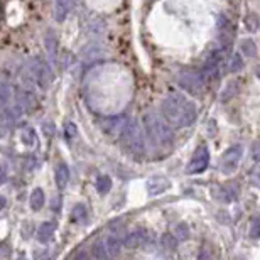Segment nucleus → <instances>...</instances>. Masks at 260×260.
<instances>
[{
    "label": "nucleus",
    "instance_id": "obj_5",
    "mask_svg": "<svg viewBox=\"0 0 260 260\" xmlns=\"http://www.w3.org/2000/svg\"><path fill=\"white\" fill-rule=\"evenodd\" d=\"M243 149L242 145H232L230 149L225 151V154L221 156V162H220V169L223 174H232L233 171L238 167L240 159H242Z\"/></svg>",
    "mask_w": 260,
    "mask_h": 260
},
{
    "label": "nucleus",
    "instance_id": "obj_1",
    "mask_svg": "<svg viewBox=\"0 0 260 260\" xmlns=\"http://www.w3.org/2000/svg\"><path fill=\"white\" fill-rule=\"evenodd\" d=\"M162 110V117L171 127L174 129H182L189 127L194 124L198 117L196 106L189 100L188 97H184L182 93H169L162 100L160 105Z\"/></svg>",
    "mask_w": 260,
    "mask_h": 260
},
{
    "label": "nucleus",
    "instance_id": "obj_4",
    "mask_svg": "<svg viewBox=\"0 0 260 260\" xmlns=\"http://www.w3.org/2000/svg\"><path fill=\"white\" fill-rule=\"evenodd\" d=\"M122 140H124V144L127 145L132 152H135V154H142L145 151L142 130H140L139 124H137L135 120H129L127 124H125L124 130H122Z\"/></svg>",
    "mask_w": 260,
    "mask_h": 260
},
{
    "label": "nucleus",
    "instance_id": "obj_27",
    "mask_svg": "<svg viewBox=\"0 0 260 260\" xmlns=\"http://www.w3.org/2000/svg\"><path fill=\"white\" fill-rule=\"evenodd\" d=\"M3 206H5V198H3L2 194H0V209H2Z\"/></svg>",
    "mask_w": 260,
    "mask_h": 260
},
{
    "label": "nucleus",
    "instance_id": "obj_10",
    "mask_svg": "<svg viewBox=\"0 0 260 260\" xmlns=\"http://www.w3.org/2000/svg\"><path fill=\"white\" fill-rule=\"evenodd\" d=\"M169 186H171V182L167 181L164 176H154V178H151L147 181V191H149V194H152V196L164 193Z\"/></svg>",
    "mask_w": 260,
    "mask_h": 260
},
{
    "label": "nucleus",
    "instance_id": "obj_14",
    "mask_svg": "<svg viewBox=\"0 0 260 260\" xmlns=\"http://www.w3.org/2000/svg\"><path fill=\"white\" fill-rule=\"evenodd\" d=\"M70 181V171H68L66 164H59L56 167V184H58L59 189H64Z\"/></svg>",
    "mask_w": 260,
    "mask_h": 260
},
{
    "label": "nucleus",
    "instance_id": "obj_6",
    "mask_svg": "<svg viewBox=\"0 0 260 260\" xmlns=\"http://www.w3.org/2000/svg\"><path fill=\"white\" fill-rule=\"evenodd\" d=\"M178 83L181 85V88H184L186 91H189L193 95H198L203 91V78L196 71H181L178 75Z\"/></svg>",
    "mask_w": 260,
    "mask_h": 260
},
{
    "label": "nucleus",
    "instance_id": "obj_24",
    "mask_svg": "<svg viewBox=\"0 0 260 260\" xmlns=\"http://www.w3.org/2000/svg\"><path fill=\"white\" fill-rule=\"evenodd\" d=\"M252 154H254V157L260 160V144H255L254 149H252Z\"/></svg>",
    "mask_w": 260,
    "mask_h": 260
},
{
    "label": "nucleus",
    "instance_id": "obj_8",
    "mask_svg": "<svg viewBox=\"0 0 260 260\" xmlns=\"http://www.w3.org/2000/svg\"><path fill=\"white\" fill-rule=\"evenodd\" d=\"M125 124H127V120L124 117H106L100 122V127L110 135H115V133H122Z\"/></svg>",
    "mask_w": 260,
    "mask_h": 260
},
{
    "label": "nucleus",
    "instance_id": "obj_25",
    "mask_svg": "<svg viewBox=\"0 0 260 260\" xmlns=\"http://www.w3.org/2000/svg\"><path fill=\"white\" fill-rule=\"evenodd\" d=\"M66 130H68V137H73L76 133V127L73 124H66Z\"/></svg>",
    "mask_w": 260,
    "mask_h": 260
},
{
    "label": "nucleus",
    "instance_id": "obj_28",
    "mask_svg": "<svg viewBox=\"0 0 260 260\" xmlns=\"http://www.w3.org/2000/svg\"><path fill=\"white\" fill-rule=\"evenodd\" d=\"M257 76H259V78H260V66L257 68Z\"/></svg>",
    "mask_w": 260,
    "mask_h": 260
},
{
    "label": "nucleus",
    "instance_id": "obj_9",
    "mask_svg": "<svg viewBox=\"0 0 260 260\" xmlns=\"http://www.w3.org/2000/svg\"><path fill=\"white\" fill-rule=\"evenodd\" d=\"M203 76L208 79H218V76H220V56L216 54H211L209 56V59L205 63V68H203Z\"/></svg>",
    "mask_w": 260,
    "mask_h": 260
},
{
    "label": "nucleus",
    "instance_id": "obj_26",
    "mask_svg": "<svg viewBox=\"0 0 260 260\" xmlns=\"http://www.w3.org/2000/svg\"><path fill=\"white\" fill-rule=\"evenodd\" d=\"M5 179H7L5 169H3V167H0V184H3V182H5Z\"/></svg>",
    "mask_w": 260,
    "mask_h": 260
},
{
    "label": "nucleus",
    "instance_id": "obj_19",
    "mask_svg": "<svg viewBox=\"0 0 260 260\" xmlns=\"http://www.w3.org/2000/svg\"><path fill=\"white\" fill-rule=\"evenodd\" d=\"M250 236L252 238H260V218H255V220L252 221Z\"/></svg>",
    "mask_w": 260,
    "mask_h": 260
},
{
    "label": "nucleus",
    "instance_id": "obj_22",
    "mask_svg": "<svg viewBox=\"0 0 260 260\" xmlns=\"http://www.w3.org/2000/svg\"><path fill=\"white\" fill-rule=\"evenodd\" d=\"M34 259L36 260H51V257H49V254L48 252H36V254H34Z\"/></svg>",
    "mask_w": 260,
    "mask_h": 260
},
{
    "label": "nucleus",
    "instance_id": "obj_12",
    "mask_svg": "<svg viewBox=\"0 0 260 260\" xmlns=\"http://www.w3.org/2000/svg\"><path fill=\"white\" fill-rule=\"evenodd\" d=\"M73 7V0H56L54 2V19L58 22H63L66 15L70 14Z\"/></svg>",
    "mask_w": 260,
    "mask_h": 260
},
{
    "label": "nucleus",
    "instance_id": "obj_17",
    "mask_svg": "<svg viewBox=\"0 0 260 260\" xmlns=\"http://www.w3.org/2000/svg\"><path fill=\"white\" fill-rule=\"evenodd\" d=\"M21 140L26 145H34L37 142L36 132H34L32 129H24V130H22V133H21Z\"/></svg>",
    "mask_w": 260,
    "mask_h": 260
},
{
    "label": "nucleus",
    "instance_id": "obj_13",
    "mask_svg": "<svg viewBox=\"0 0 260 260\" xmlns=\"http://www.w3.org/2000/svg\"><path fill=\"white\" fill-rule=\"evenodd\" d=\"M54 230H56L54 221H46V223H43L39 228H37V240H39L41 243L49 242V240L52 238V233H54Z\"/></svg>",
    "mask_w": 260,
    "mask_h": 260
},
{
    "label": "nucleus",
    "instance_id": "obj_18",
    "mask_svg": "<svg viewBox=\"0 0 260 260\" xmlns=\"http://www.w3.org/2000/svg\"><path fill=\"white\" fill-rule=\"evenodd\" d=\"M240 48H242V51L245 52L247 56H255V44L252 43V41H242V43H240Z\"/></svg>",
    "mask_w": 260,
    "mask_h": 260
},
{
    "label": "nucleus",
    "instance_id": "obj_3",
    "mask_svg": "<svg viewBox=\"0 0 260 260\" xmlns=\"http://www.w3.org/2000/svg\"><path fill=\"white\" fill-rule=\"evenodd\" d=\"M125 236L118 235H108L102 236L91 247V254H93L95 260H113V257L118 254L122 243H124Z\"/></svg>",
    "mask_w": 260,
    "mask_h": 260
},
{
    "label": "nucleus",
    "instance_id": "obj_21",
    "mask_svg": "<svg viewBox=\"0 0 260 260\" xmlns=\"http://www.w3.org/2000/svg\"><path fill=\"white\" fill-rule=\"evenodd\" d=\"M86 215V209H85V206L83 205H78L75 208V213H73V218H76V220H79V218H83Z\"/></svg>",
    "mask_w": 260,
    "mask_h": 260
},
{
    "label": "nucleus",
    "instance_id": "obj_16",
    "mask_svg": "<svg viewBox=\"0 0 260 260\" xmlns=\"http://www.w3.org/2000/svg\"><path fill=\"white\" fill-rule=\"evenodd\" d=\"M110 188H112V179H110L108 176H100V178L97 179V189L100 194L108 193Z\"/></svg>",
    "mask_w": 260,
    "mask_h": 260
},
{
    "label": "nucleus",
    "instance_id": "obj_23",
    "mask_svg": "<svg viewBox=\"0 0 260 260\" xmlns=\"http://www.w3.org/2000/svg\"><path fill=\"white\" fill-rule=\"evenodd\" d=\"M73 260H90V257H88L86 252H78V254L73 257Z\"/></svg>",
    "mask_w": 260,
    "mask_h": 260
},
{
    "label": "nucleus",
    "instance_id": "obj_20",
    "mask_svg": "<svg viewBox=\"0 0 260 260\" xmlns=\"http://www.w3.org/2000/svg\"><path fill=\"white\" fill-rule=\"evenodd\" d=\"M238 70H242V58H240L238 54H235V56H233V59H232L230 71H238Z\"/></svg>",
    "mask_w": 260,
    "mask_h": 260
},
{
    "label": "nucleus",
    "instance_id": "obj_15",
    "mask_svg": "<svg viewBox=\"0 0 260 260\" xmlns=\"http://www.w3.org/2000/svg\"><path fill=\"white\" fill-rule=\"evenodd\" d=\"M44 201H46V198H44L43 189L36 188L32 191V194H30V208H32L34 211H37V209H41L44 206Z\"/></svg>",
    "mask_w": 260,
    "mask_h": 260
},
{
    "label": "nucleus",
    "instance_id": "obj_11",
    "mask_svg": "<svg viewBox=\"0 0 260 260\" xmlns=\"http://www.w3.org/2000/svg\"><path fill=\"white\" fill-rule=\"evenodd\" d=\"M147 240V233L142 228H137L132 233H129L127 236L124 238V245L127 248H137L140 245H144V242Z\"/></svg>",
    "mask_w": 260,
    "mask_h": 260
},
{
    "label": "nucleus",
    "instance_id": "obj_2",
    "mask_svg": "<svg viewBox=\"0 0 260 260\" xmlns=\"http://www.w3.org/2000/svg\"><path fill=\"white\" fill-rule=\"evenodd\" d=\"M144 127L145 132H147L149 139L152 140L156 145H160V147H167V145L173 144V130H171V125L167 124L164 118H160L157 113L149 112L144 115Z\"/></svg>",
    "mask_w": 260,
    "mask_h": 260
},
{
    "label": "nucleus",
    "instance_id": "obj_7",
    "mask_svg": "<svg viewBox=\"0 0 260 260\" xmlns=\"http://www.w3.org/2000/svg\"><path fill=\"white\" fill-rule=\"evenodd\" d=\"M208 162H209V152H208V149H206L205 145H201V147H198V151L194 152L193 159L189 160L188 174H200V173H203V171L208 167Z\"/></svg>",
    "mask_w": 260,
    "mask_h": 260
}]
</instances>
